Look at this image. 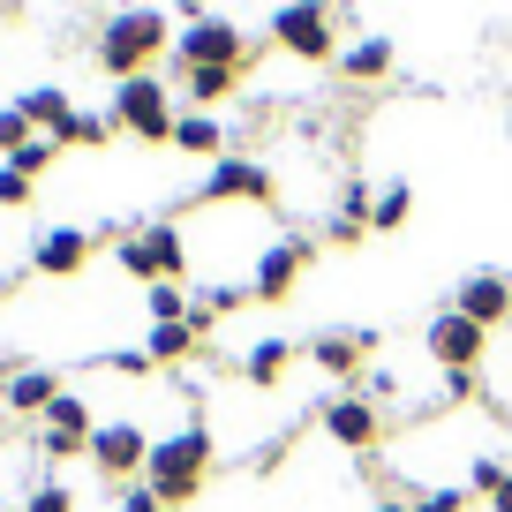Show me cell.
Wrapping results in <instances>:
<instances>
[{
	"label": "cell",
	"instance_id": "obj_12",
	"mask_svg": "<svg viewBox=\"0 0 512 512\" xmlns=\"http://www.w3.org/2000/svg\"><path fill=\"white\" fill-rule=\"evenodd\" d=\"M324 437H332V445H347V452H369V445L384 437V407H369L362 392H347V400L324 407Z\"/></svg>",
	"mask_w": 512,
	"mask_h": 512
},
{
	"label": "cell",
	"instance_id": "obj_23",
	"mask_svg": "<svg viewBox=\"0 0 512 512\" xmlns=\"http://www.w3.org/2000/svg\"><path fill=\"white\" fill-rule=\"evenodd\" d=\"M287 362H294V347H287V339H256V347L241 354V377H249V384H272Z\"/></svg>",
	"mask_w": 512,
	"mask_h": 512
},
{
	"label": "cell",
	"instance_id": "obj_26",
	"mask_svg": "<svg viewBox=\"0 0 512 512\" xmlns=\"http://www.w3.org/2000/svg\"><path fill=\"white\" fill-rule=\"evenodd\" d=\"M234 68H189V98H196V113H204L211 106V98H226V91H234Z\"/></svg>",
	"mask_w": 512,
	"mask_h": 512
},
{
	"label": "cell",
	"instance_id": "obj_7",
	"mask_svg": "<svg viewBox=\"0 0 512 512\" xmlns=\"http://www.w3.org/2000/svg\"><path fill=\"white\" fill-rule=\"evenodd\" d=\"M272 196H279V181H272V166H256V159H219L204 174V204H264L272 211Z\"/></svg>",
	"mask_w": 512,
	"mask_h": 512
},
{
	"label": "cell",
	"instance_id": "obj_11",
	"mask_svg": "<svg viewBox=\"0 0 512 512\" xmlns=\"http://www.w3.org/2000/svg\"><path fill=\"white\" fill-rule=\"evenodd\" d=\"M91 407L76 400V392H61V400L46 407V437H38V445H46V460H76V452H91Z\"/></svg>",
	"mask_w": 512,
	"mask_h": 512
},
{
	"label": "cell",
	"instance_id": "obj_19",
	"mask_svg": "<svg viewBox=\"0 0 512 512\" xmlns=\"http://www.w3.org/2000/svg\"><path fill=\"white\" fill-rule=\"evenodd\" d=\"M369 204H377L369 189H347V196L332 204V226H324V241H332V249H354V241L369 234Z\"/></svg>",
	"mask_w": 512,
	"mask_h": 512
},
{
	"label": "cell",
	"instance_id": "obj_25",
	"mask_svg": "<svg viewBox=\"0 0 512 512\" xmlns=\"http://www.w3.org/2000/svg\"><path fill=\"white\" fill-rule=\"evenodd\" d=\"M144 317L151 324H189V294L166 279V287H144Z\"/></svg>",
	"mask_w": 512,
	"mask_h": 512
},
{
	"label": "cell",
	"instance_id": "obj_2",
	"mask_svg": "<svg viewBox=\"0 0 512 512\" xmlns=\"http://www.w3.org/2000/svg\"><path fill=\"white\" fill-rule=\"evenodd\" d=\"M204 475H211V430H204V422H189V430H174V437L151 445L144 490L159 497V505H189V497L204 490Z\"/></svg>",
	"mask_w": 512,
	"mask_h": 512
},
{
	"label": "cell",
	"instance_id": "obj_17",
	"mask_svg": "<svg viewBox=\"0 0 512 512\" xmlns=\"http://www.w3.org/2000/svg\"><path fill=\"white\" fill-rule=\"evenodd\" d=\"M392 61H400L392 38H362V46L339 53V76H347V83H384V76H392Z\"/></svg>",
	"mask_w": 512,
	"mask_h": 512
},
{
	"label": "cell",
	"instance_id": "obj_31",
	"mask_svg": "<svg viewBox=\"0 0 512 512\" xmlns=\"http://www.w3.org/2000/svg\"><path fill=\"white\" fill-rule=\"evenodd\" d=\"M16 166H23V174H31V181H38V174H46V166H53V136H38V144H23V151H16Z\"/></svg>",
	"mask_w": 512,
	"mask_h": 512
},
{
	"label": "cell",
	"instance_id": "obj_33",
	"mask_svg": "<svg viewBox=\"0 0 512 512\" xmlns=\"http://www.w3.org/2000/svg\"><path fill=\"white\" fill-rule=\"evenodd\" d=\"M475 392V369H445V400H467Z\"/></svg>",
	"mask_w": 512,
	"mask_h": 512
},
{
	"label": "cell",
	"instance_id": "obj_20",
	"mask_svg": "<svg viewBox=\"0 0 512 512\" xmlns=\"http://www.w3.org/2000/svg\"><path fill=\"white\" fill-rule=\"evenodd\" d=\"M196 339H204L196 324H151V332H144V354H151V369H159V362H189Z\"/></svg>",
	"mask_w": 512,
	"mask_h": 512
},
{
	"label": "cell",
	"instance_id": "obj_14",
	"mask_svg": "<svg viewBox=\"0 0 512 512\" xmlns=\"http://www.w3.org/2000/svg\"><path fill=\"white\" fill-rule=\"evenodd\" d=\"M91 249H98L91 226H53V234L31 249V272H46V279H76L83 264H91Z\"/></svg>",
	"mask_w": 512,
	"mask_h": 512
},
{
	"label": "cell",
	"instance_id": "obj_35",
	"mask_svg": "<svg viewBox=\"0 0 512 512\" xmlns=\"http://www.w3.org/2000/svg\"><path fill=\"white\" fill-rule=\"evenodd\" d=\"M113 512H166V505H159V497H151V490H128V497H121V505H113Z\"/></svg>",
	"mask_w": 512,
	"mask_h": 512
},
{
	"label": "cell",
	"instance_id": "obj_6",
	"mask_svg": "<svg viewBox=\"0 0 512 512\" xmlns=\"http://www.w3.org/2000/svg\"><path fill=\"white\" fill-rule=\"evenodd\" d=\"M272 46L294 61H332V8L324 0H287L272 16Z\"/></svg>",
	"mask_w": 512,
	"mask_h": 512
},
{
	"label": "cell",
	"instance_id": "obj_13",
	"mask_svg": "<svg viewBox=\"0 0 512 512\" xmlns=\"http://www.w3.org/2000/svg\"><path fill=\"white\" fill-rule=\"evenodd\" d=\"M482 347H490V332H482V324H467L460 309L430 317V354H437V369H475Z\"/></svg>",
	"mask_w": 512,
	"mask_h": 512
},
{
	"label": "cell",
	"instance_id": "obj_30",
	"mask_svg": "<svg viewBox=\"0 0 512 512\" xmlns=\"http://www.w3.org/2000/svg\"><path fill=\"white\" fill-rule=\"evenodd\" d=\"M407 505L415 512H467V490H415Z\"/></svg>",
	"mask_w": 512,
	"mask_h": 512
},
{
	"label": "cell",
	"instance_id": "obj_37",
	"mask_svg": "<svg viewBox=\"0 0 512 512\" xmlns=\"http://www.w3.org/2000/svg\"><path fill=\"white\" fill-rule=\"evenodd\" d=\"M490 505H497V512H512V482H505V490H497V497H490Z\"/></svg>",
	"mask_w": 512,
	"mask_h": 512
},
{
	"label": "cell",
	"instance_id": "obj_24",
	"mask_svg": "<svg viewBox=\"0 0 512 512\" xmlns=\"http://www.w3.org/2000/svg\"><path fill=\"white\" fill-rule=\"evenodd\" d=\"M407 211H415V196H407V181H384V196L369 204V226L377 234H392V226H407Z\"/></svg>",
	"mask_w": 512,
	"mask_h": 512
},
{
	"label": "cell",
	"instance_id": "obj_1",
	"mask_svg": "<svg viewBox=\"0 0 512 512\" xmlns=\"http://www.w3.org/2000/svg\"><path fill=\"white\" fill-rule=\"evenodd\" d=\"M166 46H174L166 16L136 0V8H113V16L98 23V46H91V53H98V68H106L113 83H128V76H144V61H159Z\"/></svg>",
	"mask_w": 512,
	"mask_h": 512
},
{
	"label": "cell",
	"instance_id": "obj_5",
	"mask_svg": "<svg viewBox=\"0 0 512 512\" xmlns=\"http://www.w3.org/2000/svg\"><path fill=\"white\" fill-rule=\"evenodd\" d=\"M174 61H181V76H189V68H249V38L234 31V23L226 16H196L189 31L174 38Z\"/></svg>",
	"mask_w": 512,
	"mask_h": 512
},
{
	"label": "cell",
	"instance_id": "obj_15",
	"mask_svg": "<svg viewBox=\"0 0 512 512\" xmlns=\"http://www.w3.org/2000/svg\"><path fill=\"white\" fill-rule=\"evenodd\" d=\"M369 347H377V332H317L309 362H317L324 377H362V369H369Z\"/></svg>",
	"mask_w": 512,
	"mask_h": 512
},
{
	"label": "cell",
	"instance_id": "obj_3",
	"mask_svg": "<svg viewBox=\"0 0 512 512\" xmlns=\"http://www.w3.org/2000/svg\"><path fill=\"white\" fill-rule=\"evenodd\" d=\"M121 136H136V144H174V98H166V83L159 76H128V83H113V113H106Z\"/></svg>",
	"mask_w": 512,
	"mask_h": 512
},
{
	"label": "cell",
	"instance_id": "obj_27",
	"mask_svg": "<svg viewBox=\"0 0 512 512\" xmlns=\"http://www.w3.org/2000/svg\"><path fill=\"white\" fill-rule=\"evenodd\" d=\"M23 512H76V490H68V482H31V490H23Z\"/></svg>",
	"mask_w": 512,
	"mask_h": 512
},
{
	"label": "cell",
	"instance_id": "obj_22",
	"mask_svg": "<svg viewBox=\"0 0 512 512\" xmlns=\"http://www.w3.org/2000/svg\"><path fill=\"white\" fill-rule=\"evenodd\" d=\"M106 136H113V121H106V113H91V106H76L61 128H53V144H83V151H98Z\"/></svg>",
	"mask_w": 512,
	"mask_h": 512
},
{
	"label": "cell",
	"instance_id": "obj_8",
	"mask_svg": "<svg viewBox=\"0 0 512 512\" xmlns=\"http://www.w3.org/2000/svg\"><path fill=\"white\" fill-rule=\"evenodd\" d=\"M91 467H98L106 482H136V475L151 467V437L136 430V422H106V430L91 437Z\"/></svg>",
	"mask_w": 512,
	"mask_h": 512
},
{
	"label": "cell",
	"instance_id": "obj_18",
	"mask_svg": "<svg viewBox=\"0 0 512 512\" xmlns=\"http://www.w3.org/2000/svg\"><path fill=\"white\" fill-rule=\"evenodd\" d=\"M174 151H189V159H211V166H219L226 121H211V113H181V121H174Z\"/></svg>",
	"mask_w": 512,
	"mask_h": 512
},
{
	"label": "cell",
	"instance_id": "obj_10",
	"mask_svg": "<svg viewBox=\"0 0 512 512\" xmlns=\"http://www.w3.org/2000/svg\"><path fill=\"white\" fill-rule=\"evenodd\" d=\"M452 309H460L467 324H482V332H497V324L512 317V279L505 272H467L460 294H452Z\"/></svg>",
	"mask_w": 512,
	"mask_h": 512
},
{
	"label": "cell",
	"instance_id": "obj_21",
	"mask_svg": "<svg viewBox=\"0 0 512 512\" xmlns=\"http://www.w3.org/2000/svg\"><path fill=\"white\" fill-rule=\"evenodd\" d=\"M16 106H23V121H31V128H46V136H53V128L68 121V113H76V106H68V91H53V83H38V91H23Z\"/></svg>",
	"mask_w": 512,
	"mask_h": 512
},
{
	"label": "cell",
	"instance_id": "obj_32",
	"mask_svg": "<svg viewBox=\"0 0 512 512\" xmlns=\"http://www.w3.org/2000/svg\"><path fill=\"white\" fill-rule=\"evenodd\" d=\"M505 482H512V467H505V460H475V490H482V497H497Z\"/></svg>",
	"mask_w": 512,
	"mask_h": 512
},
{
	"label": "cell",
	"instance_id": "obj_28",
	"mask_svg": "<svg viewBox=\"0 0 512 512\" xmlns=\"http://www.w3.org/2000/svg\"><path fill=\"white\" fill-rule=\"evenodd\" d=\"M23 144H38V128L23 121V106H0V151H8V159H16Z\"/></svg>",
	"mask_w": 512,
	"mask_h": 512
},
{
	"label": "cell",
	"instance_id": "obj_9",
	"mask_svg": "<svg viewBox=\"0 0 512 512\" xmlns=\"http://www.w3.org/2000/svg\"><path fill=\"white\" fill-rule=\"evenodd\" d=\"M302 272H309V241H272V249L256 256V272H249V294L256 302H287Z\"/></svg>",
	"mask_w": 512,
	"mask_h": 512
},
{
	"label": "cell",
	"instance_id": "obj_38",
	"mask_svg": "<svg viewBox=\"0 0 512 512\" xmlns=\"http://www.w3.org/2000/svg\"><path fill=\"white\" fill-rule=\"evenodd\" d=\"M505 324H512V317H505Z\"/></svg>",
	"mask_w": 512,
	"mask_h": 512
},
{
	"label": "cell",
	"instance_id": "obj_36",
	"mask_svg": "<svg viewBox=\"0 0 512 512\" xmlns=\"http://www.w3.org/2000/svg\"><path fill=\"white\" fill-rule=\"evenodd\" d=\"M377 512H415V505H407V497H384V505Z\"/></svg>",
	"mask_w": 512,
	"mask_h": 512
},
{
	"label": "cell",
	"instance_id": "obj_4",
	"mask_svg": "<svg viewBox=\"0 0 512 512\" xmlns=\"http://www.w3.org/2000/svg\"><path fill=\"white\" fill-rule=\"evenodd\" d=\"M113 256H121V272H128V279H144V287H166V279H181V264H189V249H181V234H174L166 219L128 226Z\"/></svg>",
	"mask_w": 512,
	"mask_h": 512
},
{
	"label": "cell",
	"instance_id": "obj_29",
	"mask_svg": "<svg viewBox=\"0 0 512 512\" xmlns=\"http://www.w3.org/2000/svg\"><path fill=\"white\" fill-rule=\"evenodd\" d=\"M23 204H31V174L8 159V166H0V211H23Z\"/></svg>",
	"mask_w": 512,
	"mask_h": 512
},
{
	"label": "cell",
	"instance_id": "obj_34",
	"mask_svg": "<svg viewBox=\"0 0 512 512\" xmlns=\"http://www.w3.org/2000/svg\"><path fill=\"white\" fill-rule=\"evenodd\" d=\"M106 369H121V377H144V369H151V354H144V347H136V354H113Z\"/></svg>",
	"mask_w": 512,
	"mask_h": 512
},
{
	"label": "cell",
	"instance_id": "obj_16",
	"mask_svg": "<svg viewBox=\"0 0 512 512\" xmlns=\"http://www.w3.org/2000/svg\"><path fill=\"white\" fill-rule=\"evenodd\" d=\"M53 400H61V369L16 362V377H8V407H16V415H46Z\"/></svg>",
	"mask_w": 512,
	"mask_h": 512
}]
</instances>
